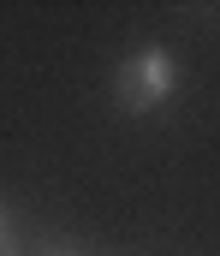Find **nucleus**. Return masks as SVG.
Segmentation results:
<instances>
[{"label":"nucleus","mask_w":220,"mask_h":256,"mask_svg":"<svg viewBox=\"0 0 220 256\" xmlns=\"http://www.w3.org/2000/svg\"><path fill=\"white\" fill-rule=\"evenodd\" d=\"M173 96H179V60L167 48H143V54H131L119 66V102L131 114H149V108H161Z\"/></svg>","instance_id":"f257e3e1"},{"label":"nucleus","mask_w":220,"mask_h":256,"mask_svg":"<svg viewBox=\"0 0 220 256\" xmlns=\"http://www.w3.org/2000/svg\"><path fill=\"white\" fill-rule=\"evenodd\" d=\"M0 244H6V214H0Z\"/></svg>","instance_id":"f03ea898"}]
</instances>
